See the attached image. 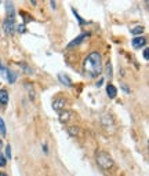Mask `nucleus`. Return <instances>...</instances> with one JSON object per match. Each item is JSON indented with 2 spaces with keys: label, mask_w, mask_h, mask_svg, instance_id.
Returning <instances> with one entry per match:
<instances>
[{
  "label": "nucleus",
  "mask_w": 149,
  "mask_h": 176,
  "mask_svg": "<svg viewBox=\"0 0 149 176\" xmlns=\"http://www.w3.org/2000/svg\"><path fill=\"white\" fill-rule=\"evenodd\" d=\"M6 10H7V18H15V13H14V4L11 2L6 3Z\"/></svg>",
  "instance_id": "obj_8"
},
{
  "label": "nucleus",
  "mask_w": 149,
  "mask_h": 176,
  "mask_svg": "<svg viewBox=\"0 0 149 176\" xmlns=\"http://www.w3.org/2000/svg\"><path fill=\"white\" fill-rule=\"evenodd\" d=\"M6 157L11 158V147H10V144H7V147H6Z\"/></svg>",
  "instance_id": "obj_18"
},
{
  "label": "nucleus",
  "mask_w": 149,
  "mask_h": 176,
  "mask_svg": "<svg viewBox=\"0 0 149 176\" xmlns=\"http://www.w3.org/2000/svg\"><path fill=\"white\" fill-rule=\"evenodd\" d=\"M43 150H44V151H46V153H47V144H43Z\"/></svg>",
  "instance_id": "obj_23"
},
{
  "label": "nucleus",
  "mask_w": 149,
  "mask_h": 176,
  "mask_svg": "<svg viewBox=\"0 0 149 176\" xmlns=\"http://www.w3.org/2000/svg\"><path fill=\"white\" fill-rule=\"evenodd\" d=\"M144 58H145V59H149V55H148V48H145V50H144Z\"/></svg>",
  "instance_id": "obj_21"
},
{
  "label": "nucleus",
  "mask_w": 149,
  "mask_h": 176,
  "mask_svg": "<svg viewBox=\"0 0 149 176\" xmlns=\"http://www.w3.org/2000/svg\"><path fill=\"white\" fill-rule=\"evenodd\" d=\"M65 105H67V99L65 98H57V99H54V102H53V109L55 110V112L61 113L62 110H65Z\"/></svg>",
  "instance_id": "obj_4"
},
{
  "label": "nucleus",
  "mask_w": 149,
  "mask_h": 176,
  "mask_svg": "<svg viewBox=\"0 0 149 176\" xmlns=\"http://www.w3.org/2000/svg\"><path fill=\"white\" fill-rule=\"evenodd\" d=\"M3 29H4L6 34H13L15 30V18H6L4 23H3Z\"/></svg>",
  "instance_id": "obj_3"
},
{
  "label": "nucleus",
  "mask_w": 149,
  "mask_h": 176,
  "mask_svg": "<svg viewBox=\"0 0 149 176\" xmlns=\"http://www.w3.org/2000/svg\"><path fill=\"white\" fill-rule=\"evenodd\" d=\"M73 14H75V17H76V18H77L79 19V22H80V25H86V23H87V22H86V21L84 19H83L82 18V17L80 15H79V14H77V11H76V10L73 8Z\"/></svg>",
  "instance_id": "obj_17"
},
{
  "label": "nucleus",
  "mask_w": 149,
  "mask_h": 176,
  "mask_svg": "<svg viewBox=\"0 0 149 176\" xmlns=\"http://www.w3.org/2000/svg\"><path fill=\"white\" fill-rule=\"evenodd\" d=\"M18 32H19V33H24V32H26V28H25V23H21V25L18 26Z\"/></svg>",
  "instance_id": "obj_20"
},
{
  "label": "nucleus",
  "mask_w": 149,
  "mask_h": 176,
  "mask_svg": "<svg viewBox=\"0 0 149 176\" xmlns=\"http://www.w3.org/2000/svg\"><path fill=\"white\" fill-rule=\"evenodd\" d=\"M97 164L99 165V168H102L105 171H109L115 167V163H113L112 157L108 153H105V151H98L97 153Z\"/></svg>",
  "instance_id": "obj_2"
},
{
  "label": "nucleus",
  "mask_w": 149,
  "mask_h": 176,
  "mask_svg": "<svg viewBox=\"0 0 149 176\" xmlns=\"http://www.w3.org/2000/svg\"><path fill=\"white\" fill-rule=\"evenodd\" d=\"M0 167H6V157L0 153Z\"/></svg>",
  "instance_id": "obj_19"
},
{
  "label": "nucleus",
  "mask_w": 149,
  "mask_h": 176,
  "mask_svg": "<svg viewBox=\"0 0 149 176\" xmlns=\"http://www.w3.org/2000/svg\"><path fill=\"white\" fill-rule=\"evenodd\" d=\"M0 133H2L3 136H6V133H7L6 124H4V121H3V118H2V117H0Z\"/></svg>",
  "instance_id": "obj_16"
},
{
  "label": "nucleus",
  "mask_w": 149,
  "mask_h": 176,
  "mask_svg": "<svg viewBox=\"0 0 149 176\" xmlns=\"http://www.w3.org/2000/svg\"><path fill=\"white\" fill-rule=\"evenodd\" d=\"M7 102H8V92L6 89H0V103L7 105Z\"/></svg>",
  "instance_id": "obj_11"
},
{
  "label": "nucleus",
  "mask_w": 149,
  "mask_h": 176,
  "mask_svg": "<svg viewBox=\"0 0 149 176\" xmlns=\"http://www.w3.org/2000/svg\"><path fill=\"white\" fill-rule=\"evenodd\" d=\"M72 117H73V112H71V110H62L60 113V121L65 124V123L71 121Z\"/></svg>",
  "instance_id": "obj_6"
},
{
  "label": "nucleus",
  "mask_w": 149,
  "mask_h": 176,
  "mask_svg": "<svg viewBox=\"0 0 149 176\" xmlns=\"http://www.w3.org/2000/svg\"><path fill=\"white\" fill-rule=\"evenodd\" d=\"M3 146V143H2V140H0V147H2Z\"/></svg>",
  "instance_id": "obj_26"
},
{
  "label": "nucleus",
  "mask_w": 149,
  "mask_h": 176,
  "mask_svg": "<svg viewBox=\"0 0 149 176\" xmlns=\"http://www.w3.org/2000/svg\"><path fill=\"white\" fill-rule=\"evenodd\" d=\"M88 36H90V33H82L80 36H77L75 40H72L71 43L68 44V48H73V47H76V46H79L82 41H84L86 39H88Z\"/></svg>",
  "instance_id": "obj_5"
},
{
  "label": "nucleus",
  "mask_w": 149,
  "mask_h": 176,
  "mask_svg": "<svg viewBox=\"0 0 149 176\" xmlns=\"http://www.w3.org/2000/svg\"><path fill=\"white\" fill-rule=\"evenodd\" d=\"M83 72H84V74H87L88 77H98L102 72L101 54L97 53V51L90 54L84 59V63H83Z\"/></svg>",
  "instance_id": "obj_1"
},
{
  "label": "nucleus",
  "mask_w": 149,
  "mask_h": 176,
  "mask_svg": "<svg viewBox=\"0 0 149 176\" xmlns=\"http://www.w3.org/2000/svg\"><path fill=\"white\" fill-rule=\"evenodd\" d=\"M0 69H2V65H0Z\"/></svg>",
  "instance_id": "obj_27"
},
{
  "label": "nucleus",
  "mask_w": 149,
  "mask_h": 176,
  "mask_svg": "<svg viewBox=\"0 0 149 176\" xmlns=\"http://www.w3.org/2000/svg\"><path fill=\"white\" fill-rule=\"evenodd\" d=\"M145 43H146V39L145 37H136V39L133 40V47L134 48H141L142 46H145Z\"/></svg>",
  "instance_id": "obj_10"
},
{
  "label": "nucleus",
  "mask_w": 149,
  "mask_h": 176,
  "mask_svg": "<svg viewBox=\"0 0 149 176\" xmlns=\"http://www.w3.org/2000/svg\"><path fill=\"white\" fill-rule=\"evenodd\" d=\"M105 72H106V77H112L113 76V70H112V65H110V62L106 63V68H105Z\"/></svg>",
  "instance_id": "obj_14"
},
{
  "label": "nucleus",
  "mask_w": 149,
  "mask_h": 176,
  "mask_svg": "<svg viewBox=\"0 0 149 176\" xmlns=\"http://www.w3.org/2000/svg\"><path fill=\"white\" fill-rule=\"evenodd\" d=\"M50 4H51V7H53V8H55V2H51Z\"/></svg>",
  "instance_id": "obj_24"
},
{
  "label": "nucleus",
  "mask_w": 149,
  "mask_h": 176,
  "mask_svg": "<svg viewBox=\"0 0 149 176\" xmlns=\"http://www.w3.org/2000/svg\"><path fill=\"white\" fill-rule=\"evenodd\" d=\"M68 132H69V135H72V136H80V128L79 127H68Z\"/></svg>",
  "instance_id": "obj_12"
},
{
  "label": "nucleus",
  "mask_w": 149,
  "mask_h": 176,
  "mask_svg": "<svg viewBox=\"0 0 149 176\" xmlns=\"http://www.w3.org/2000/svg\"><path fill=\"white\" fill-rule=\"evenodd\" d=\"M7 76H8V77H7L8 83H11V84H13V83H15V80H17V74L14 73L13 70H10V69H8V70H7Z\"/></svg>",
  "instance_id": "obj_13"
},
{
  "label": "nucleus",
  "mask_w": 149,
  "mask_h": 176,
  "mask_svg": "<svg viewBox=\"0 0 149 176\" xmlns=\"http://www.w3.org/2000/svg\"><path fill=\"white\" fill-rule=\"evenodd\" d=\"M106 94H108V96L109 98H116V95H117V89H116V87L113 84H108L106 85Z\"/></svg>",
  "instance_id": "obj_9"
},
{
  "label": "nucleus",
  "mask_w": 149,
  "mask_h": 176,
  "mask_svg": "<svg viewBox=\"0 0 149 176\" xmlns=\"http://www.w3.org/2000/svg\"><path fill=\"white\" fill-rule=\"evenodd\" d=\"M58 80H60L61 84L67 85V87H72V80L69 78V76H68V74L60 73V74H58Z\"/></svg>",
  "instance_id": "obj_7"
},
{
  "label": "nucleus",
  "mask_w": 149,
  "mask_h": 176,
  "mask_svg": "<svg viewBox=\"0 0 149 176\" xmlns=\"http://www.w3.org/2000/svg\"><path fill=\"white\" fill-rule=\"evenodd\" d=\"M123 89H124V91H126V92H130V89H129V88H127V87H126V85H123Z\"/></svg>",
  "instance_id": "obj_22"
},
{
  "label": "nucleus",
  "mask_w": 149,
  "mask_h": 176,
  "mask_svg": "<svg viewBox=\"0 0 149 176\" xmlns=\"http://www.w3.org/2000/svg\"><path fill=\"white\" fill-rule=\"evenodd\" d=\"M0 176H7L6 173H3V172H0Z\"/></svg>",
  "instance_id": "obj_25"
},
{
  "label": "nucleus",
  "mask_w": 149,
  "mask_h": 176,
  "mask_svg": "<svg viewBox=\"0 0 149 176\" xmlns=\"http://www.w3.org/2000/svg\"><path fill=\"white\" fill-rule=\"evenodd\" d=\"M142 32H144V26H137V28H134V29H131V33H133L134 36H140Z\"/></svg>",
  "instance_id": "obj_15"
}]
</instances>
